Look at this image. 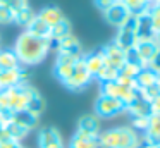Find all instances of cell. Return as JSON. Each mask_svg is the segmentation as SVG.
Wrapping results in <instances>:
<instances>
[{"label":"cell","instance_id":"6da1fadb","mask_svg":"<svg viewBox=\"0 0 160 148\" xmlns=\"http://www.w3.org/2000/svg\"><path fill=\"white\" fill-rule=\"evenodd\" d=\"M50 48H52L50 41L42 40L38 36H33L28 31H24L16 40V45L12 50H14V54H16V57H18L21 65L33 67V65H38L45 60Z\"/></svg>","mask_w":160,"mask_h":148},{"label":"cell","instance_id":"7a4b0ae2","mask_svg":"<svg viewBox=\"0 0 160 148\" xmlns=\"http://www.w3.org/2000/svg\"><path fill=\"white\" fill-rule=\"evenodd\" d=\"M100 148H139L141 136L129 126H119L98 134Z\"/></svg>","mask_w":160,"mask_h":148},{"label":"cell","instance_id":"3957f363","mask_svg":"<svg viewBox=\"0 0 160 148\" xmlns=\"http://www.w3.org/2000/svg\"><path fill=\"white\" fill-rule=\"evenodd\" d=\"M35 91L36 89L31 84H19V86H14V88H9L7 89L9 110L12 114L21 112V110H28V105L31 102Z\"/></svg>","mask_w":160,"mask_h":148},{"label":"cell","instance_id":"277c9868","mask_svg":"<svg viewBox=\"0 0 160 148\" xmlns=\"http://www.w3.org/2000/svg\"><path fill=\"white\" fill-rule=\"evenodd\" d=\"M122 112H126V105L121 100H115L107 95H98L95 102V115L98 119H112L121 115Z\"/></svg>","mask_w":160,"mask_h":148},{"label":"cell","instance_id":"5b68a950","mask_svg":"<svg viewBox=\"0 0 160 148\" xmlns=\"http://www.w3.org/2000/svg\"><path fill=\"white\" fill-rule=\"evenodd\" d=\"M83 57H84V55H83ZM83 57H81L79 60H76L74 69H72V74H71L69 78L62 83V84L66 86L67 89H71V91H81V89L86 88V86L90 84V81L93 79V78H91V74L88 72L86 65H84Z\"/></svg>","mask_w":160,"mask_h":148},{"label":"cell","instance_id":"8992f818","mask_svg":"<svg viewBox=\"0 0 160 148\" xmlns=\"http://www.w3.org/2000/svg\"><path fill=\"white\" fill-rule=\"evenodd\" d=\"M136 93H138V89L124 86L122 83H119L117 79H115V81L100 83V95H107V96H112V98H115V100H121L124 105H128V103L134 98Z\"/></svg>","mask_w":160,"mask_h":148},{"label":"cell","instance_id":"52a82bcc","mask_svg":"<svg viewBox=\"0 0 160 148\" xmlns=\"http://www.w3.org/2000/svg\"><path fill=\"white\" fill-rule=\"evenodd\" d=\"M29 78H31L29 67H24V65L9 69V71H0V89H9L19 84H29Z\"/></svg>","mask_w":160,"mask_h":148},{"label":"cell","instance_id":"ba28073f","mask_svg":"<svg viewBox=\"0 0 160 148\" xmlns=\"http://www.w3.org/2000/svg\"><path fill=\"white\" fill-rule=\"evenodd\" d=\"M117 47H121L122 50H129L136 45V29H134V16H131L128 21H126L122 26L117 28V34H115L114 40Z\"/></svg>","mask_w":160,"mask_h":148},{"label":"cell","instance_id":"9c48e42d","mask_svg":"<svg viewBox=\"0 0 160 148\" xmlns=\"http://www.w3.org/2000/svg\"><path fill=\"white\" fill-rule=\"evenodd\" d=\"M134 29H136V41H146L153 40L155 31L152 26V19H150V12L145 10L141 14L134 16Z\"/></svg>","mask_w":160,"mask_h":148},{"label":"cell","instance_id":"30bf717a","mask_svg":"<svg viewBox=\"0 0 160 148\" xmlns=\"http://www.w3.org/2000/svg\"><path fill=\"white\" fill-rule=\"evenodd\" d=\"M131 16H132V14L129 12L128 9H126V5H124L122 2H115L114 5H110L108 9L103 10L105 21H107L110 26H114V28L122 26V24H124Z\"/></svg>","mask_w":160,"mask_h":148},{"label":"cell","instance_id":"8fae6325","mask_svg":"<svg viewBox=\"0 0 160 148\" xmlns=\"http://www.w3.org/2000/svg\"><path fill=\"white\" fill-rule=\"evenodd\" d=\"M76 60H79L78 57L72 55H66V54H57V60H55V67H53V74L59 79L60 83H64L71 74H72V69Z\"/></svg>","mask_w":160,"mask_h":148},{"label":"cell","instance_id":"7c38bea8","mask_svg":"<svg viewBox=\"0 0 160 148\" xmlns=\"http://www.w3.org/2000/svg\"><path fill=\"white\" fill-rule=\"evenodd\" d=\"M52 47H55L57 54L72 55V57H78V59H81V57L84 55L83 48H81V43L78 41V38H76V36H72V33L67 34V36H64L62 40L55 41V43H53Z\"/></svg>","mask_w":160,"mask_h":148},{"label":"cell","instance_id":"4fadbf2b","mask_svg":"<svg viewBox=\"0 0 160 148\" xmlns=\"http://www.w3.org/2000/svg\"><path fill=\"white\" fill-rule=\"evenodd\" d=\"M38 148H64L60 133L55 127H43L38 133Z\"/></svg>","mask_w":160,"mask_h":148},{"label":"cell","instance_id":"5bb4252c","mask_svg":"<svg viewBox=\"0 0 160 148\" xmlns=\"http://www.w3.org/2000/svg\"><path fill=\"white\" fill-rule=\"evenodd\" d=\"M100 50H102V55H103L107 64L114 65V67H117V69H121L122 65L126 64V52L122 50L121 47H117L114 41L107 43L105 47H102Z\"/></svg>","mask_w":160,"mask_h":148},{"label":"cell","instance_id":"9a60e30c","mask_svg":"<svg viewBox=\"0 0 160 148\" xmlns=\"http://www.w3.org/2000/svg\"><path fill=\"white\" fill-rule=\"evenodd\" d=\"M126 112L131 115V119H138V117H150L152 115V107L150 102L145 100L139 93H136V96L126 105Z\"/></svg>","mask_w":160,"mask_h":148},{"label":"cell","instance_id":"2e32d148","mask_svg":"<svg viewBox=\"0 0 160 148\" xmlns=\"http://www.w3.org/2000/svg\"><path fill=\"white\" fill-rule=\"evenodd\" d=\"M132 48H134V52H136V55H138L141 65L146 67V65L152 62V59L155 57V54L158 52L160 47L153 40H146V41H136V45Z\"/></svg>","mask_w":160,"mask_h":148},{"label":"cell","instance_id":"e0dca14e","mask_svg":"<svg viewBox=\"0 0 160 148\" xmlns=\"http://www.w3.org/2000/svg\"><path fill=\"white\" fill-rule=\"evenodd\" d=\"M78 133L84 134V136H98L100 131V119L95 114H86L78 120Z\"/></svg>","mask_w":160,"mask_h":148},{"label":"cell","instance_id":"ac0fdd59","mask_svg":"<svg viewBox=\"0 0 160 148\" xmlns=\"http://www.w3.org/2000/svg\"><path fill=\"white\" fill-rule=\"evenodd\" d=\"M143 143L160 145V115L152 114L148 119V127L143 133Z\"/></svg>","mask_w":160,"mask_h":148},{"label":"cell","instance_id":"d6986e66","mask_svg":"<svg viewBox=\"0 0 160 148\" xmlns=\"http://www.w3.org/2000/svg\"><path fill=\"white\" fill-rule=\"evenodd\" d=\"M11 122H14V124H18V126L24 127L26 131L31 133V131L38 126L40 117L35 115V114H31L29 110H21V112H14V114H12Z\"/></svg>","mask_w":160,"mask_h":148},{"label":"cell","instance_id":"ffe728a7","mask_svg":"<svg viewBox=\"0 0 160 148\" xmlns=\"http://www.w3.org/2000/svg\"><path fill=\"white\" fill-rule=\"evenodd\" d=\"M26 31H28L29 34H33V36H38V38L47 40V41H50V38H52V28L43 23L38 16H35L31 19V23L26 26ZM50 43H52V41H50Z\"/></svg>","mask_w":160,"mask_h":148},{"label":"cell","instance_id":"44dd1931","mask_svg":"<svg viewBox=\"0 0 160 148\" xmlns=\"http://www.w3.org/2000/svg\"><path fill=\"white\" fill-rule=\"evenodd\" d=\"M83 60H84V65H86L88 72L91 74V78H97V74L100 72V69L105 64L102 50H95V52H90V54H84Z\"/></svg>","mask_w":160,"mask_h":148},{"label":"cell","instance_id":"7402d4cb","mask_svg":"<svg viewBox=\"0 0 160 148\" xmlns=\"http://www.w3.org/2000/svg\"><path fill=\"white\" fill-rule=\"evenodd\" d=\"M36 16H38L45 24H48L50 28L55 26L57 23H60V21L64 19L62 10H60L59 7H55V5H47V7H43V9L40 10V12L36 14Z\"/></svg>","mask_w":160,"mask_h":148},{"label":"cell","instance_id":"603a6c76","mask_svg":"<svg viewBox=\"0 0 160 148\" xmlns=\"http://www.w3.org/2000/svg\"><path fill=\"white\" fill-rule=\"evenodd\" d=\"M134 81H136V88L143 89V88H148V86H153L157 83H160V76L157 72H153L150 67H141V71L138 72Z\"/></svg>","mask_w":160,"mask_h":148},{"label":"cell","instance_id":"cb8c5ba5","mask_svg":"<svg viewBox=\"0 0 160 148\" xmlns=\"http://www.w3.org/2000/svg\"><path fill=\"white\" fill-rule=\"evenodd\" d=\"M69 148H100L98 146V136H84L81 133H74L71 138Z\"/></svg>","mask_w":160,"mask_h":148},{"label":"cell","instance_id":"d4e9b609","mask_svg":"<svg viewBox=\"0 0 160 148\" xmlns=\"http://www.w3.org/2000/svg\"><path fill=\"white\" fill-rule=\"evenodd\" d=\"M19 60L16 57L14 50L11 48H0V71H9V69L19 67Z\"/></svg>","mask_w":160,"mask_h":148},{"label":"cell","instance_id":"484cf974","mask_svg":"<svg viewBox=\"0 0 160 148\" xmlns=\"http://www.w3.org/2000/svg\"><path fill=\"white\" fill-rule=\"evenodd\" d=\"M67 34H71V23L64 17L60 23H57L55 26H52V38H50V41H52V45H53L55 41L62 40Z\"/></svg>","mask_w":160,"mask_h":148},{"label":"cell","instance_id":"4316f807","mask_svg":"<svg viewBox=\"0 0 160 148\" xmlns=\"http://www.w3.org/2000/svg\"><path fill=\"white\" fill-rule=\"evenodd\" d=\"M141 71V65L138 64H131V62H126L121 69H119V78L117 79H126V81H134L138 72Z\"/></svg>","mask_w":160,"mask_h":148},{"label":"cell","instance_id":"83f0119b","mask_svg":"<svg viewBox=\"0 0 160 148\" xmlns=\"http://www.w3.org/2000/svg\"><path fill=\"white\" fill-rule=\"evenodd\" d=\"M103 60H105V59H103ZM117 78H119V69L114 67V65H110V64H107V62H105L103 67L100 69V72L97 74V79H98L100 83L115 81Z\"/></svg>","mask_w":160,"mask_h":148},{"label":"cell","instance_id":"f1b7e54d","mask_svg":"<svg viewBox=\"0 0 160 148\" xmlns=\"http://www.w3.org/2000/svg\"><path fill=\"white\" fill-rule=\"evenodd\" d=\"M119 2L124 3L126 9H128L132 16L145 12V10H148V7H150V0H119Z\"/></svg>","mask_w":160,"mask_h":148},{"label":"cell","instance_id":"f546056e","mask_svg":"<svg viewBox=\"0 0 160 148\" xmlns=\"http://www.w3.org/2000/svg\"><path fill=\"white\" fill-rule=\"evenodd\" d=\"M5 129H7V133L11 134V138L14 141H19L21 143L22 140H24L26 136L29 134V131H26L24 127H21V126H18V124H14V122H9V124H5Z\"/></svg>","mask_w":160,"mask_h":148},{"label":"cell","instance_id":"4dcf8cb0","mask_svg":"<svg viewBox=\"0 0 160 148\" xmlns=\"http://www.w3.org/2000/svg\"><path fill=\"white\" fill-rule=\"evenodd\" d=\"M36 14L31 10V7H24V9H21V10H18L16 12V17H14V23L16 24H19V26H28L29 23H31V19L35 17Z\"/></svg>","mask_w":160,"mask_h":148},{"label":"cell","instance_id":"1f68e13d","mask_svg":"<svg viewBox=\"0 0 160 148\" xmlns=\"http://www.w3.org/2000/svg\"><path fill=\"white\" fill-rule=\"evenodd\" d=\"M43 109H45V100L42 98V95H40L38 91H35V95H33L31 102H29V105H28V110L40 117V114L43 112Z\"/></svg>","mask_w":160,"mask_h":148},{"label":"cell","instance_id":"d6a6232c","mask_svg":"<svg viewBox=\"0 0 160 148\" xmlns=\"http://www.w3.org/2000/svg\"><path fill=\"white\" fill-rule=\"evenodd\" d=\"M16 12L7 5H0V24H12Z\"/></svg>","mask_w":160,"mask_h":148},{"label":"cell","instance_id":"836d02e7","mask_svg":"<svg viewBox=\"0 0 160 148\" xmlns=\"http://www.w3.org/2000/svg\"><path fill=\"white\" fill-rule=\"evenodd\" d=\"M150 12V19H152V26H153V31H160V5H153L148 9Z\"/></svg>","mask_w":160,"mask_h":148},{"label":"cell","instance_id":"e575fe53","mask_svg":"<svg viewBox=\"0 0 160 148\" xmlns=\"http://www.w3.org/2000/svg\"><path fill=\"white\" fill-rule=\"evenodd\" d=\"M0 5H7L11 7L14 12H18V10L24 9V7H28V0H0Z\"/></svg>","mask_w":160,"mask_h":148},{"label":"cell","instance_id":"d590c367","mask_svg":"<svg viewBox=\"0 0 160 148\" xmlns=\"http://www.w3.org/2000/svg\"><path fill=\"white\" fill-rule=\"evenodd\" d=\"M148 119L150 117H138V119H131V122H132V129L134 131H143L145 133V129L148 127Z\"/></svg>","mask_w":160,"mask_h":148},{"label":"cell","instance_id":"8d00e7d4","mask_svg":"<svg viewBox=\"0 0 160 148\" xmlns=\"http://www.w3.org/2000/svg\"><path fill=\"white\" fill-rule=\"evenodd\" d=\"M146 67H150L153 72H157V74L160 76V48H158V52L155 54V57L152 59V62H150Z\"/></svg>","mask_w":160,"mask_h":148},{"label":"cell","instance_id":"74e56055","mask_svg":"<svg viewBox=\"0 0 160 148\" xmlns=\"http://www.w3.org/2000/svg\"><path fill=\"white\" fill-rule=\"evenodd\" d=\"M115 2H119V0H95V3H97V7L102 10V12H103L105 9H108L110 5H114Z\"/></svg>","mask_w":160,"mask_h":148},{"label":"cell","instance_id":"f35d334b","mask_svg":"<svg viewBox=\"0 0 160 148\" xmlns=\"http://www.w3.org/2000/svg\"><path fill=\"white\" fill-rule=\"evenodd\" d=\"M150 107H152V114H158L160 115V95H157L155 98L150 102Z\"/></svg>","mask_w":160,"mask_h":148},{"label":"cell","instance_id":"ab89813d","mask_svg":"<svg viewBox=\"0 0 160 148\" xmlns=\"http://www.w3.org/2000/svg\"><path fill=\"white\" fill-rule=\"evenodd\" d=\"M0 148H24L19 141H7V143H0Z\"/></svg>","mask_w":160,"mask_h":148},{"label":"cell","instance_id":"60d3db41","mask_svg":"<svg viewBox=\"0 0 160 148\" xmlns=\"http://www.w3.org/2000/svg\"><path fill=\"white\" fill-rule=\"evenodd\" d=\"M139 148H160V145H152V143H143Z\"/></svg>","mask_w":160,"mask_h":148},{"label":"cell","instance_id":"b9f144b4","mask_svg":"<svg viewBox=\"0 0 160 148\" xmlns=\"http://www.w3.org/2000/svg\"><path fill=\"white\" fill-rule=\"evenodd\" d=\"M153 41H155V43L160 47V31H157V33H155V36H153Z\"/></svg>","mask_w":160,"mask_h":148},{"label":"cell","instance_id":"7bdbcfd3","mask_svg":"<svg viewBox=\"0 0 160 148\" xmlns=\"http://www.w3.org/2000/svg\"><path fill=\"white\" fill-rule=\"evenodd\" d=\"M2 127H4V126H2V124H0V131H2Z\"/></svg>","mask_w":160,"mask_h":148}]
</instances>
